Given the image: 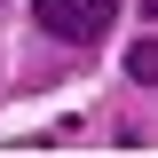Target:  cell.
<instances>
[{"label":"cell","instance_id":"7a4b0ae2","mask_svg":"<svg viewBox=\"0 0 158 158\" xmlns=\"http://www.w3.org/2000/svg\"><path fill=\"white\" fill-rule=\"evenodd\" d=\"M127 71H135L142 87H158V40H135V48H127Z\"/></svg>","mask_w":158,"mask_h":158},{"label":"cell","instance_id":"6da1fadb","mask_svg":"<svg viewBox=\"0 0 158 158\" xmlns=\"http://www.w3.org/2000/svg\"><path fill=\"white\" fill-rule=\"evenodd\" d=\"M32 16L48 40H71V48H95L118 24V0H32Z\"/></svg>","mask_w":158,"mask_h":158}]
</instances>
